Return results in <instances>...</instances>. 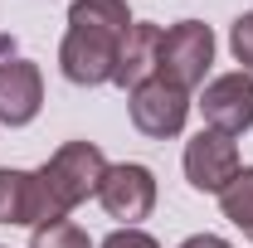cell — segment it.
Instances as JSON below:
<instances>
[{"instance_id": "obj_12", "label": "cell", "mask_w": 253, "mask_h": 248, "mask_svg": "<svg viewBox=\"0 0 253 248\" xmlns=\"http://www.w3.org/2000/svg\"><path fill=\"white\" fill-rule=\"evenodd\" d=\"M30 248H93V239L73 224V219H49L30 234Z\"/></svg>"}, {"instance_id": "obj_14", "label": "cell", "mask_w": 253, "mask_h": 248, "mask_svg": "<svg viewBox=\"0 0 253 248\" xmlns=\"http://www.w3.org/2000/svg\"><path fill=\"white\" fill-rule=\"evenodd\" d=\"M97 248H161V244L146 234V229H112Z\"/></svg>"}, {"instance_id": "obj_1", "label": "cell", "mask_w": 253, "mask_h": 248, "mask_svg": "<svg viewBox=\"0 0 253 248\" xmlns=\"http://www.w3.org/2000/svg\"><path fill=\"white\" fill-rule=\"evenodd\" d=\"M126 0H73L68 5V30L59 44V73L78 88H102L117 73L122 39L131 34Z\"/></svg>"}, {"instance_id": "obj_13", "label": "cell", "mask_w": 253, "mask_h": 248, "mask_svg": "<svg viewBox=\"0 0 253 248\" xmlns=\"http://www.w3.org/2000/svg\"><path fill=\"white\" fill-rule=\"evenodd\" d=\"M229 49H234V59L244 63V73H253V10H244L229 25Z\"/></svg>"}, {"instance_id": "obj_15", "label": "cell", "mask_w": 253, "mask_h": 248, "mask_svg": "<svg viewBox=\"0 0 253 248\" xmlns=\"http://www.w3.org/2000/svg\"><path fill=\"white\" fill-rule=\"evenodd\" d=\"M180 248H234L229 239H219V234H190Z\"/></svg>"}, {"instance_id": "obj_8", "label": "cell", "mask_w": 253, "mask_h": 248, "mask_svg": "<svg viewBox=\"0 0 253 248\" xmlns=\"http://www.w3.org/2000/svg\"><path fill=\"white\" fill-rule=\"evenodd\" d=\"M44 107V73L30 59H5L0 63V122L5 126H30Z\"/></svg>"}, {"instance_id": "obj_16", "label": "cell", "mask_w": 253, "mask_h": 248, "mask_svg": "<svg viewBox=\"0 0 253 248\" xmlns=\"http://www.w3.org/2000/svg\"><path fill=\"white\" fill-rule=\"evenodd\" d=\"M0 248H5V244H0Z\"/></svg>"}, {"instance_id": "obj_4", "label": "cell", "mask_w": 253, "mask_h": 248, "mask_svg": "<svg viewBox=\"0 0 253 248\" xmlns=\"http://www.w3.org/2000/svg\"><path fill=\"white\" fill-rule=\"evenodd\" d=\"M126 112H131V126L151 141H170L185 131V117H190V93L166 83V78H146L141 88L126 93Z\"/></svg>"}, {"instance_id": "obj_3", "label": "cell", "mask_w": 253, "mask_h": 248, "mask_svg": "<svg viewBox=\"0 0 253 248\" xmlns=\"http://www.w3.org/2000/svg\"><path fill=\"white\" fill-rule=\"evenodd\" d=\"M214 63V30L200 20H180L161 34V59H156V78L175 83V88H200L205 73Z\"/></svg>"}, {"instance_id": "obj_7", "label": "cell", "mask_w": 253, "mask_h": 248, "mask_svg": "<svg viewBox=\"0 0 253 248\" xmlns=\"http://www.w3.org/2000/svg\"><path fill=\"white\" fill-rule=\"evenodd\" d=\"M200 112H205V126H214L224 136H244L253 126V73H219L205 83L200 93Z\"/></svg>"}, {"instance_id": "obj_9", "label": "cell", "mask_w": 253, "mask_h": 248, "mask_svg": "<svg viewBox=\"0 0 253 248\" xmlns=\"http://www.w3.org/2000/svg\"><path fill=\"white\" fill-rule=\"evenodd\" d=\"M0 224H49L44 209V190L34 170H15V165H0Z\"/></svg>"}, {"instance_id": "obj_10", "label": "cell", "mask_w": 253, "mask_h": 248, "mask_svg": "<svg viewBox=\"0 0 253 248\" xmlns=\"http://www.w3.org/2000/svg\"><path fill=\"white\" fill-rule=\"evenodd\" d=\"M161 25H131V34L122 39V54H117V73L112 83L117 88H141L146 78H156V59H161Z\"/></svg>"}, {"instance_id": "obj_5", "label": "cell", "mask_w": 253, "mask_h": 248, "mask_svg": "<svg viewBox=\"0 0 253 248\" xmlns=\"http://www.w3.org/2000/svg\"><path fill=\"white\" fill-rule=\"evenodd\" d=\"M97 205L107 209V219H117L122 229H136L141 219L156 209V175L141 161H122L107 165L102 185H97Z\"/></svg>"}, {"instance_id": "obj_6", "label": "cell", "mask_w": 253, "mask_h": 248, "mask_svg": "<svg viewBox=\"0 0 253 248\" xmlns=\"http://www.w3.org/2000/svg\"><path fill=\"white\" fill-rule=\"evenodd\" d=\"M239 170H244V165H239L234 136L205 126V131H195L185 141V180H190V190H200V195H224V185H229Z\"/></svg>"}, {"instance_id": "obj_11", "label": "cell", "mask_w": 253, "mask_h": 248, "mask_svg": "<svg viewBox=\"0 0 253 248\" xmlns=\"http://www.w3.org/2000/svg\"><path fill=\"white\" fill-rule=\"evenodd\" d=\"M219 209H224V219H229V224H234V229L253 244V165H244V170L224 185Z\"/></svg>"}, {"instance_id": "obj_2", "label": "cell", "mask_w": 253, "mask_h": 248, "mask_svg": "<svg viewBox=\"0 0 253 248\" xmlns=\"http://www.w3.org/2000/svg\"><path fill=\"white\" fill-rule=\"evenodd\" d=\"M34 175H39V190H44L49 219H68V209H78L88 195H97L102 175H107V156H102L97 141H63Z\"/></svg>"}]
</instances>
